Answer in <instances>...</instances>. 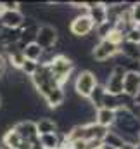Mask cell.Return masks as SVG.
<instances>
[{
    "mask_svg": "<svg viewBox=\"0 0 140 149\" xmlns=\"http://www.w3.org/2000/svg\"><path fill=\"white\" fill-rule=\"evenodd\" d=\"M47 66H49L50 73H52V76H54V80L64 88V85L68 83L71 73H73V70H74L73 59L68 57L66 54H55V56L52 57V61H50Z\"/></svg>",
    "mask_w": 140,
    "mask_h": 149,
    "instance_id": "1",
    "label": "cell"
},
{
    "mask_svg": "<svg viewBox=\"0 0 140 149\" xmlns=\"http://www.w3.org/2000/svg\"><path fill=\"white\" fill-rule=\"evenodd\" d=\"M97 76L94 74V71L90 70H83L80 71L76 80H74V90H76V95L81 97V99H88V95L92 94V90L97 87Z\"/></svg>",
    "mask_w": 140,
    "mask_h": 149,
    "instance_id": "2",
    "label": "cell"
},
{
    "mask_svg": "<svg viewBox=\"0 0 140 149\" xmlns=\"http://www.w3.org/2000/svg\"><path fill=\"white\" fill-rule=\"evenodd\" d=\"M59 42V30L52 24H42L38 26L36 31V40L35 43L40 45V49L43 50H52Z\"/></svg>",
    "mask_w": 140,
    "mask_h": 149,
    "instance_id": "3",
    "label": "cell"
},
{
    "mask_svg": "<svg viewBox=\"0 0 140 149\" xmlns=\"http://www.w3.org/2000/svg\"><path fill=\"white\" fill-rule=\"evenodd\" d=\"M94 30H95V26L87 14L74 16L69 23V31L74 38H87L90 33H94Z\"/></svg>",
    "mask_w": 140,
    "mask_h": 149,
    "instance_id": "4",
    "label": "cell"
},
{
    "mask_svg": "<svg viewBox=\"0 0 140 149\" xmlns=\"http://www.w3.org/2000/svg\"><path fill=\"white\" fill-rule=\"evenodd\" d=\"M118 54H119V47L107 40H99V43H95L92 49V57L97 63H105V61L116 57Z\"/></svg>",
    "mask_w": 140,
    "mask_h": 149,
    "instance_id": "5",
    "label": "cell"
},
{
    "mask_svg": "<svg viewBox=\"0 0 140 149\" xmlns=\"http://www.w3.org/2000/svg\"><path fill=\"white\" fill-rule=\"evenodd\" d=\"M87 16L92 19L94 26H100L107 21V7L104 2H87Z\"/></svg>",
    "mask_w": 140,
    "mask_h": 149,
    "instance_id": "6",
    "label": "cell"
},
{
    "mask_svg": "<svg viewBox=\"0 0 140 149\" xmlns=\"http://www.w3.org/2000/svg\"><path fill=\"white\" fill-rule=\"evenodd\" d=\"M12 130L23 139V141H28V142H35L38 139V134H36V125L35 121L31 120H23V121H17L16 125H12Z\"/></svg>",
    "mask_w": 140,
    "mask_h": 149,
    "instance_id": "7",
    "label": "cell"
},
{
    "mask_svg": "<svg viewBox=\"0 0 140 149\" xmlns=\"http://www.w3.org/2000/svg\"><path fill=\"white\" fill-rule=\"evenodd\" d=\"M140 88V73L135 71H126L123 78V94L128 97H135Z\"/></svg>",
    "mask_w": 140,
    "mask_h": 149,
    "instance_id": "8",
    "label": "cell"
},
{
    "mask_svg": "<svg viewBox=\"0 0 140 149\" xmlns=\"http://www.w3.org/2000/svg\"><path fill=\"white\" fill-rule=\"evenodd\" d=\"M23 19H24V14L19 10H3V14L0 16V26L3 28H19L23 24Z\"/></svg>",
    "mask_w": 140,
    "mask_h": 149,
    "instance_id": "9",
    "label": "cell"
},
{
    "mask_svg": "<svg viewBox=\"0 0 140 149\" xmlns=\"http://www.w3.org/2000/svg\"><path fill=\"white\" fill-rule=\"evenodd\" d=\"M85 127V135H83V141H99V142H102L105 137V134H107V128L104 127H100V125H97L95 121H92V123H87V125H83Z\"/></svg>",
    "mask_w": 140,
    "mask_h": 149,
    "instance_id": "10",
    "label": "cell"
},
{
    "mask_svg": "<svg viewBox=\"0 0 140 149\" xmlns=\"http://www.w3.org/2000/svg\"><path fill=\"white\" fill-rule=\"evenodd\" d=\"M35 125H36V134H38V137H40V135L57 134V132H59L57 121H54V120H50V118H47V116L38 118V120L35 121Z\"/></svg>",
    "mask_w": 140,
    "mask_h": 149,
    "instance_id": "11",
    "label": "cell"
},
{
    "mask_svg": "<svg viewBox=\"0 0 140 149\" xmlns=\"http://www.w3.org/2000/svg\"><path fill=\"white\" fill-rule=\"evenodd\" d=\"M94 121L104 128H112L114 127V121H116V113L114 111H109L105 108H100V109H95V118Z\"/></svg>",
    "mask_w": 140,
    "mask_h": 149,
    "instance_id": "12",
    "label": "cell"
},
{
    "mask_svg": "<svg viewBox=\"0 0 140 149\" xmlns=\"http://www.w3.org/2000/svg\"><path fill=\"white\" fill-rule=\"evenodd\" d=\"M119 54L125 57V59H130V61H140V52H139V45L137 43H132V42H123L119 45Z\"/></svg>",
    "mask_w": 140,
    "mask_h": 149,
    "instance_id": "13",
    "label": "cell"
},
{
    "mask_svg": "<svg viewBox=\"0 0 140 149\" xmlns=\"http://www.w3.org/2000/svg\"><path fill=\"white\" fill-rule=\"evenodd\" d=\"M38 141H40V144L45 149H57V148H61L62 135L59 132L57 134H47V135H40Z\"/></svg>",
    "mask_w": 140,
    "mask_h": 149,
    "instance_id": "14",
    "label": "cell"
},
{
    "mask_svg": "<svg viewBox=\"0 0 140 149\" xmlns=\"http://www.w3.org/2000/svg\"><path fill=\"white\" fill-rule=\"evenodd\" d=\"M105 95V88L102 83H97V87L92 90V94L88 95V102L94 109H100L102 108V99Z\"/></svg>",
    "mask_w": 140,
    "mask_h": 149,
    "instance_id": "15",
    "label": "cell"
},
{
    "mask_svg": "<svg viewBox=\"0 0 140 149\" xmlns=\"http://www.w3.org/2000/svg\"><path fill=\"white\" fill-rule=\"evenodd\" d=\"M42 54H43V49H40V45L35 43V42L24 45V49H23V56H24V59L35 61V63H38V61L42 59Z\"/></svg>",
    "mask_w": 140,
    "mask_h": 149,
    "instance_id": "16",
    "label": "cell"
},
{
    "mask_svg": "<svg viewBox=\"0 0 140 149\" xmlns=\"http://www.w3.org/2000/svg\"><path fill=\"white\" fill-rule=\"evenodd\" d=\"M102 142L107 144V146H111V148H114V149H119L123 144H125V141H123L114 130H107V134H105V137H104Z\"/></svg>",
    "mask_w": 140,
    "mask_h": 149,
    "instance_id": "17",
    "label": "cell"
},
{
    "mask_svg": "<svg viewBox=\"0 0 140 149\" xmlns=\"http://www.w3.org/2000/svg\"><path fill=\"white\" fill-rule=\"evenodd\" d=\"M102 108L109 109V111L119 109V108H121V104H119V95H111V94L105 92L104 99H102Z\"/></svg>",
    "mask_w": 140,
    "mask_h": 149,
    "instance_id": "18",
    "label": "cell"
},
{
    "mask_svg": "<svg viewBox=\"0 0 140 149\" xmlns=\"http://www.w3.org/2000/svg\"><path fill=\"white\" fill-rule=\"evenodd\" d=\"M38 70V63H35V61H30V59H24V63L21 64V68H19V73L23 74V76H33L35 74V71Z\"/></svg>",
    "mask_w": 140,
    "mask_h": 149,
    "instance_id": "19",
    "label": "cell"
},
{
    "mask_svg": "<svg viewBox=\"0 0 140 149\" xmlns=\"http://www.w3.org/2000/svg\"><path fill=\"white\" fill-rule=\"evenodd\" d=\"M112 30H114V24L109 23V21H105V23H102L100 26H97L94 31H95V37L99 38V40H104V38H107V35H109Z\"/></svg>",
    "mask_w": 140,
    "mask_h": 149,
    "instance_id": "20",
    "label": "cell"
},
{
    "mask_svg": "<svg viewBox=\"0 0 140 149\" xmlns=\"http://www.w3.org/2000/svg\"><path fill=\"white\" fill-rule=\"evenodd\" d=\"M128 12H130V21H132V24L137 26V28H140V2L132 3L130 9H128Z\"/></svg>",
    "mask_w": 140,
    "mask_h": 149,
    "instance_id": "21",
    "label": "cell"
},
{
    "mask_svg": "<svg viewBox=\"0 0 140 149\" xmlns=\"http://www.w3.org/2000/svg\"><path fill=\"white\" fill-rule=\"evenodd\" d=\"M125 40L126 42H132V43H140V28L137 26H132L128 31H126V35H125Z\"/></svg>",
    "mask_w": 140,
    "mask_h": 149,
    "instance_id": "22",
    "label": "cell"
},
{
    "mask_svg": "<svg viewBox=\"0 0 140 149\" xmlns=\"http://www.w3.org/2000/svg\"><path fill=\"white\" fill-rule=\"evenodd\" d=\"M2 7H3V10H19L21 3L19 2H2Z\"/></svg>",
    "mask_w": 140,
    "mask_h": 149,
    "instance_id": "23",
    "label": "cell"
},
{
    "mask_svg": "<svg viewBox=\"0 0 140 149\" xmlns=\"http://www.w3.org/2000/svg\"><path fill=\"white\" fill-rule=\"evenodd\" d=\"M5 70H7V63H5V56H2L0 54V76L5 73Z\"/></svg>",
    "mask_w": 140,
    "mask_h": 149,
    "instance_id": "24",
    "label": "cell"
},
{
    "mask_svg": "<svg viewBox=\"0 0 140 149\" xmlns=\"http://www.w3.org/2000/svg\"><path fill=\"white\" fill-rule=\"evenodd\" d=\"M30 149H45V148H43V146L40 144V141L36 139L35 142H31V146H30Z\"/></svg>",
    "mask_w": 140,
    "mask_h": 149,
    "instance_id": "25",
    "label": "cell"
},
{
    "mask_svg": "<svg viewBox=\"0 0 140 149\" xmlns=\"http://www.w3.org/2000/svg\"><path fill=\"white\" fill-rule=\"evenodd\" d=\"M137 146H139V144H130V142H125V144H123L119 149H137Z\"/></svg>",
    "mask_w": 140,
    "mask_h": 149,
    "instance_id": "26",
    "label": "cell"
},
{
    "mask_svg": "<svg viewBox=\"0 0 140 149\" xmlns=\"http://www.w3.org/2000/svg\"><path fill=\"white\" fill-rule=\"evenodd\" d=\"M3 14V7H2V2H0V16Z\"/></svg>",
    "mask_w": 140,
    "mask_h": 149,
    "instance_id": "27",
    "label": "cell"
},
{
    "mask_svg": "<svg viewBox=\"0 0 140 149\" xmlns=\"http://www.w3.org/2000/svg\"><path fill=\"white\" fill-rule=\"evenodd\" d=\"M139 144H140V134H139Z\"/></svg>",
    "mask_w": 140,
    "mask_h": 149,
    "instance_id": "28",
    "label": "cell"
},
{
    "mask_svg": "<svg viewBox=\"0 0 140 149\" xmlns=\"http://www.w3.org/2000/svg\"><path fill=\"white\" fill-rule=\"evenodd\" d=\"M139 52H140V43H139Z\"/></svg>",
    "mask_w": 140,
    "mask_h": 149,
    "instance_id": "29",
    "label": "cell"
},
{
    "mask_svg": "<svg viewBox=\"0 0 140 149\" xmlns=\"http://www.w3.org/2000/svg\"><path fill=\"white\" fill-rule=\"evenodd\" d=\"M0 104H2V99H0Z\"/></svg>",
    "mask_w": 140,
    "mask_h": 149,
    "instance_id": "30",
    "label": "cell"
},
{
    "mask_svg": "<svg viewBox=\"0 0 140 149\" xmlns=\"http://www.w3.org/2000/svg\"><path fill=\"white\" fill-rule=\"evenodd\" d=\"M0 78H2V76H0Z\"/></svg>",
    "mask_w": 140,
    "mask_h": 149,
    "instance_id": "31",
    "label": "cell"
}]
</instances>
